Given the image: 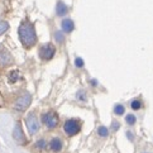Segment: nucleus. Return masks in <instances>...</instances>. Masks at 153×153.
<instances>
[{"instance_id":"obj_1","label":"nucleus","mask_w":153,"mask_h":153,"mask_svg":"<svg viewBox=\"0 0 153 153\" xmlns=\"http://www.w3.org/2000/svg\"><path fill=\"white\" fill-rule=\"evenodd\" d=\"M18 34H19V39L22 42V45L25 48L33 47L37 43V33H36L34 25L29 20L22 22V24L19 25V29H18Z\"/></svg>"},{"instance_id":"obj_2","label":"nucleus","mask_w":153,"mask_h":153,"mask_svg":"<svg viewBox=\"0 0 153 153\" xmlns=\"http://www.w3.org/2000/svg\"><path fill=\"white\" fill-rule=\"evenodd\" d=\"M63 130L68 137H74L81 132V122L79 119H67L63 124Z\"/></svg>"},{"instance_id":"obj_3","label":"nucleus","mask_w":153,"mask_h":153,"mask_svg":"<svg viewBox=\"0 0 153 153\" xmlns=\"http://www.w3.org/2000/svg\"><path fill=\"white\" fill-rule=\"evenodd\" d=\"M38 54H39V58L42 61H50L54 57L56 54V47L51 43H46V45H42L39 51H38Z\"/></svg>"},{"instance_id":"obj_4","label":"nucleus","mask_w":153,"mask_h":153,"mask_svg":"<svg viewBox=\"0 0 153 153\" xmlns=\"http://www.w3.org/2000/svg\"><path fill=\"white\" fill-rule=\"evenodd\" d=\"M41 120H42V123L45 124L48 129H54L58 125V123H59L58 115L56 113H53V111H47L45 114H42Z\"/></svg>"},{"instance_id":"obj_5","label":"nucleus","mask_w":153,"mask_h":153,"mask_svg":"<svg viewBox=\"0 0 153 153\" xmlns=\"http://www.w3.org/2000/svg\"><path fill=\"white\" fill-rule=\"evenodd\" d=\"M30 102H32V95L29 92H23L17 99V101H15L14 108H15V110H18V111H24L25 109L29 108Z\"/></svg>"},{"instance_id":"obj_6","label":"nucleus","mask_w":153,"mask_h":153,"mask_svg":"<svg viewBox=\"0 0 153 153\" xmlns=\"http://www.w3.org/2000/svg\"><path fill=\"white\" fill-rule=\"evenodd\" d=\"M25 125L28 128V132L30 135H34L39 132V122H38L34 113L28 114V117L25 118Z\"/></svg>"},{"instance_id":"obj_7","label":"nucleus","mask_w":153,"mask_h":153,"mask_svg":"<svg viewBox=\"0 0 153 153\" xmlns=\"http://www.w3.org/2000/svg\"><path fill=\"white\" fill-rule=\"evenodd\" d=\"M13 138L14 140L17 142L19 144H24L25 143V135L23 133V129H22V125L20 123H17L14 127V130H13Z\"/></svg>"},{"instance_id":"obj_8","label":"nucleus","mask_w":153,"mask_h":153,"mask_svg":"<svg viewBox=\"0 0 153 153\" xmlns=\"http://www.w3.org/2000/svg\"><path fill=\"white\" fill-rule=\"evenodd\" d=\"M61 28H62L63 33H71V32L75 29V23H74V20L70 19V18L62 19V22H61Z\"/></svg>"},{"instance_id":"obj_9","label":"nucleus","mask_w":153,"mask_h":153,"mask_svg":"<svg viewBox=\"0 0 153 153\" xmlns=\"http://www.w3.org/2000/svg\"><path fill=\"white\" fill-rule=\"evenodd\" d=\"M50 149L52 151V152H59L62 149V147H63V143H62V140L59 139V138H52L51 139V142H50Z\"/></svg>"},{"instance_id":"obj_10","label":"nucleus","mask_w":153,"mask_h":153,"mask_svg":"<svg viewBox=\"0 0 153 153\" xmlns=\"http://www.w3.org/2000/svg\"><path fill=\"white\" fill-rule=\"evenodd\" d=\"M68 13V8L67 5L65 4L63 1H57V5H56V14L58 17H65Z\"/></svg>"},{"instance_id":"obj_11","label":"nucleus","mask_w":153,"mask_h":153,"mask_svg":"<svg viewBox=\"0 0 153 153\" xmlns=\"http://www.w3.org/2000/svg\"><path fill=\"white\" fill-rule=\"evenodd\" d=\"M0 59H1L3 65H8L12 62V56H10V53L3 46H0Z\"/></svg>"},{"instance_id":"obj_12","label":"nucleus","mask_w":153,"mask_h":153,"mask_svg":"<svg viewBox=\"0 0 153 153\" xmlns=\"http://www.w3.org/2000/svg\"><path fill=\"white\" fill-rule=\"evenodd\" d=\"M53 37H54V41H56L58 45H62V43L65 42V34H63L62 30H56Z\"/></svg>"},{"instance_id":"obj_13","label":"nucleus","mask_w":153,"mask_h":153,"mask_svg":"<svg viewBox=\"0 0 153 153\" xmlns=\"http://www.w3.org/2000/svg\"><path fill=\"white\" fill-rule=\"evenodd\" d=\"M142 105H143V104H142V101H140L139 99H134V100L130 101V109H132V110H134V111L140 110Z\"/></svg>"},{"instance_id":"obj_14","label":"nucleus","mask_w":153,"mask_h":153,"mask_svg":"<svg viewBox=\"0 0 153 153\" xmlns=\"http://www.w3.org/2000/svg\"><path fill=\"white\" fill-rule=\"evenodd\" d=\"M124 111H125V108H124V105H122V104L114 105V114H115V115H118V117L124 115Z\"/></svg>"},{"instance_id":"obj_15","label":"nucleus","mask_w":153,"mask_h":153,"mask_svg":"<svg viewBox=\"0 0 153 153\" xmlns=\"http://www.w3.org/2000/svg\"><path fill=\"white\" fill-rule=\"evenodd\" d=\"M97 134L101 138H106V137H109V129L106 127H104V125H101V127L97 128Z\"/></svg>"},{"instance_id":"obj_16","label":"nucleus","mask_w":153,"mask_h":153,"mask_svg":"<svg viewBox=\"0 0 153 153\" xmlns=\"http://www.w3.org/2000/svg\"><path fill=\"white\" fill-rule=\"evenodd\" d=\"M125 123L128 125H134L137 123V117L134 114H128V115L125 117Z\"/></svg>"},{"instance_id":"obj_17","label":"nucleus","mask_w":153,"mask_h":153,"mask_svg":"<svg viewBox=\"0 0 153 153\" xmlns=\"http://www.w3.org/2000/svg\"><path fill=\"white\" fill-rule=\"evenodd\" d=\"M18 79H19V72L17 70H14V71H12V72L9 74V81L10 82H17Z\"/></svg>"},{"instance_id":"obj_18","label":"nucleus","mask_w":153,"mask_h":153,"mask_svg":"<svg viewBox=\"0 0 153 153\" xmlns=\"http://www.w3.org/2000/svg\"><path fill=\"white\" fill-rule=\"evenodd\" d=\"M9 29V23L5 20H0V36L4 34Z\"/></svg>"},{"instance_id":"obj_19","label":"nucleus","mask_w":153,"mask_h":153,"mask_svg":"<svg viewBox=\"0 0 153 153\" xmlns=\"http://www.w3.org/2000/svg\"><path fill=\"white\" fill-rule=\"evenodd\" d=\"M76 99H77L79 101H86L87 100V95H86V92L84 90H80L77 94H76Z\"/></svg>"},{"instance_id":"obj_20","label":"nucleus","mask_w":153,"mask_h":153,"mask_svg":"<svg viewBox=\"0 0 153 153\" xmlns=\"http://www.w3.org/2000/svg\"><path fill=\"white\" fill-rule=\"evenodd\" d=\"M46 147H47V143H46V140L43 139V138L38 139L36 142V148H38V149H45Z\"/></svg>"},{"instance_id":"obj_21","label":"nucleus","mask_w":153,"mask_h":153,"mask_svg":"<svg viewBox=\"0 0 153 153\" xmlns=\"http://www.w3.org/2000/svg\"><path fill=\"white\" fill-rule=\"evenodd\" d=\"M75 66L77 67V68H84V66H85L84 59H82V58H80V57L75 58Z\"/></svg>"},{"instance_id":"obj_22","label":"nucleus","mask_w":153,"mask_h":153,"mask_svg":"<svg viewBox=\"0 0 153 153\" xmlns=\"http://www.w3.org/2000/svg\"><path fill=\"white\" fill-rule=\"evenodd\" d=\"M120 128V124H119V122H117V120H115V122H113L111 123V129L114 130V132H117V130Z\"/></svg>"},{"instance_id":"obj_23","label":"nucleus","mask_w":153,"mask_h":153,"mask_svg":"<svg viewBox=\"0 0 153 153\" xmlns=\"http://www.w3.org/2000/svg\"><path fill=\"white\" fill-rule=\"evenodd\" d=\"M127 137H128V139L129 140H133L134 139V137H133V134L130 133V132H127Z\"/></svg>"},{"instance_id":"obj_24","label":"nucleus","mask_w":153,"mask_h":153,"mask_svg":"<svg viewBox=\"0 0 153 153\" xmlns=\"http://www.w3.org/2000/svg\"><path fill=\"white\" fill-rule=\"evenodd\" d=\"M90 85H91V86H96V85H97V81L94 80V79H91V80H90Z\"/></svg>"}]
</instances>
